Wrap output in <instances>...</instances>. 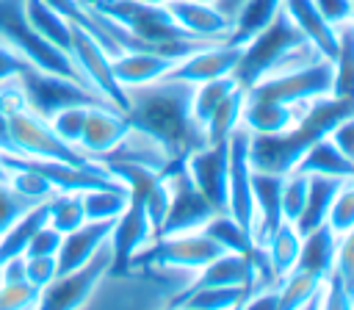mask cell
I'll return each mask as SVG.
<instances>
[{"mask_svg":"<svg viewBox=\"0 0 354 310\" xmlns=\"http://www.w3.org/2000/svg\"><path fill=\"white\" fill-rule=\"evenodd\" d=\"M299 310H321V291H318V293H315V296H313L307 304H301Z\"/></svg>","mask_w":354,"mask_h":310,"instance_id":"cell-52","label":"cell"},{"mask_svg":"<svg viewBox=\"0 0 354 310\" xmlns=\"http://www.w3.org/2000/svg\"><path fill=\"white\" fill-rule=\"evenodd\" d=\"M6 169H8V183H11V188L19 191L22 197L33 199V202H47V199L55 194V188H53L41 174H36V172H30V169H25V166H6Z\"/></svg>","mask_w":354,"mask_h":310,"instance_id":"cell-38","label":"cell"},{"mask_svg":"<svg viewBox=\"0 0 354 310\" xmlns=\"http://www.w3.org/2000/svg\"><path fill=\"white\" fill-rule=\"evenodd\" d=\"M249 138L246 127L232 130L227 138L230 166H227V213L254 232V202H252V163H249Z\"/></svg>","mask_w":354,"mask_h":310,"instance_id":"cell-13","label":"cell"},{"mask_svg":"<svg viewBox=\"0 0 354 310\" xmlns=\"http://www.w3.org/2000/svg\"><path fill=\"white\" fill-rule=\"evenodd\" d=\"M83 3H91V0H83Z\"/></svg>","mask_w":354,"mask_h":310,"instance_id":"cell-59","label":"cell"},{"mask_svg":"<svg viewBox=\"0 0 354 310\" xmlns=\"http://www.w3.org/2000/svg\"><path fill=\"white\" fill-rule=\"evenodd\" d=\"M282 11L290 17V22L301 30L307 44L326 61H335L337 55V28L329 25L313 0H282Z\"/></svg>","mask_w":354,"mask_h":310,"instance_id":"cell-19","label":"cell"},{"mask_svg":"<svg viewBox=\"0 0 354 310\" xmlns=\"http://www.w3.org/2000/svg\"><path fill=\"white\" fill-rule=\"evenodd\" d=\"M218 3H224V6H232V8H238V3H241V0H218Z\"/></svg>","mask_w":354,"mask_h":310,"instance_id":"cell-55","label":"cell"},{"mask_svg":"<svg viewBox=\"0 0 354 310\" xmlns=\"http://www.w3.org/2000/svg\"><path fill=\"white\" fill-rule=\"evenodd\" d=\"M332 97L354 100V28L346 22L337 28V55L332 61Z\"/></svg>","mask_w":354,"mask_h":310,"instance_id":"cell-32","label":"cell"},{"mask_svg":"<svg viewBox=\"0 0 354 310\" xmlns=\"http://www.w3.org/2000/svg\"><path fill=\"white\" fill-rule=\"evenodd\" d=\"M326 224L337 235H343L354 227V180H346L337 188V194L332 199V208H329V216H326Z\"/></svg>","mask_w":354,"mask_h":310,"instance_id":"cell-40","label":"cell"},{"mask_svg":"<svg viewBox=\"0 0 354 310\" xmlns=\"http://www.w3.org/2000/svg\"><path fill=\"white\" fill-rule=\"evenodd\" d=\"M196 3H218V0H196Z\"/></svg>","mask_w":354,"mask_h":310,"instance_id":"cell-56","label":"cell"},{"mask_svg":"<svg viewBox=\"0 0 354 310\" xmlns=\"http://www.w3.org/2000/svg\"><path fill=\"white\" fill-rule=\"evenodd\" d=\"M279 11H282V0H241L232 17V28L224 42L238 44V47L246 44L266 25H271Z\"/></svg>","mask_w":354,"mask_h":310,"instance_id":"cell-26","label":"cell"},{"mask_svg":"<svg viewBox=\"0 0 354 310\" xmlns=\"http://www.w3.org/2000/svg\"><path fill=\"white\" fill-rule=\"evenodd\" d=\"M282 180L285 174L252 169V202H254V244H263L282 219Z\"/></svg>","mask_w":354,"mask_h":310,"instance_id":"cell-18","label":"cell"},{"mask_svg":"<svg viewBox=\"0 0 354 310\" xmlns=\"http://www.w3.org/2000/svg\"><path fill=\"white\" fill-rule=\"evenodd\" d=\"M174 61L177 58H169L160 53L127 50V53H119L116 58H111V69H113V78L119 80L122 89H136V86L163 80L166 72L174 66Z\"/></svg>","mask_w":354,"mask_h":310,"instance_id":"cell-22","label":"cell"},{"mask_svg":"<svg viewBox=\"0 0 354 310\" xmlns=\"http://www.w3.org/2000/svg\"><path fill=\"white\" fill-rule=\"evenodd\" d=\"M41 288L28 280H6L0 282V310H36Z\"/></svg>","mask_w":354,"mask_h":310,"instance_id":"cell-39","label":"cell"},{"mask_svg":"<svg viewBox=\"0 0 354 310\" xmlns=\"http://www.w3.org/2000/svg\"><path fill=\"white\" fill-rule=\"evenodd\" d=\"M111 268V249L108 244L80 268L55 274L53 282H47L39 293L36 310H77L100 285V280Z\"/></svg>","mask_w":354,"mask_h":310,"instance_id":"cell-11","label":"cell"},{"mask_svg":"<svg viewBox=\"0 0 354 310\" xmlns=\"http://www.w3.org/2000/svg\"><path fill=\"white\" fill-rule=\"evenodd\" d=\"M130 197V194H127ZM158 238L155 224L144 208V199L130 197L124 210L113 219L111 235H108V249H111V268L108 274H127L136 257Z\"/></svg>","mask_w":354,"mask_h":310,"instance_id":"cell-9","label":"cell"},{"mask_svg":"<svg viewBox=\"0 0 354 310\" xmlns=\"http://www.w3.org/2000/svg\"><path fill=\"white\" fill-rule=\"evenodd\" d=\"M202 232L210 238V241H216L224 252H241V255H249L257 244H254V235L246 230V227H241L230 213H216L205 227H202Z\"/></svg>","mask_w":354,"mask_h":310,"instance_id":"cell-33","label":"cell"},{"mask_svg":"<svg viewBox=\"0 0 354 310\" xmlns=\"http://www.w3.org/2000/svg\"><path fill=\"white\" fill-rule=\"evenodd\" d=\"M307 183H310V177L301 174V172H288L285 180H282V219L290 221V224L299 219V213L304 208Z\"/></svg>","mask_w":354,"mask_h":310,"instance_id":"cell-41","label":"cell"},{"mask_svg":"<svg viewBox=\"0 0 354 310\" xmlns=\"http://www.w3.org/2000/svg\"><path fill=\"white\" fill-rule=\"evenodd\" d=\"M227 166H230L227 141L202 144L185 158V169L194 185L216 208V213H227Z\"/></svg>","mask_w":354,"mask_h":310,"instance_id":"cell-15","label":"cell"},{"mask_svg":"<svg viewBox=\"0 0 354 310\" xmlns=\"http://www.w3.org/2000/svg\"><path fill=\"white\" fill-rule=\"evenodd\" d=\"M332 274L343 282V288L354 299V227L337 238V252H335V268H332Z\"/></svg>","mask_w":354,"mask_h":310,"instance_id":"cell-44","label":"cell"},{"mask_svg":"<svg viewBox=\"0 0 354 310\" xmlns=\"http://www.w3.org/2000/svg\"><path fill=\"white\" fill-rule=\"evenodd\" d=\"M130 136H133V130L122 111H116L113 105H91L83 133H80V141H77V149L94 161L100 155L113 152Z\"/></svg>","mask_w":354,"mask_h":310,"instance_id":"cell-16","label":"cell"},{"mask_svg":"<svg viewBox=\"0 0 354 310\" xmlns=\"http://www.w3.org/2000/svg\"><path fill=\"white\" fill-rule=\"evenodd\" d=\"M191 91L194 86L177 80H155L147 86L127 89V111L133 136L155 144L169 161L188 158L205 144L202 127L191 116Z\"/></svg>","mask_w":354,"mask_h":310,"instance_id":"cell-1","label":"cell"},{"mask_svg":"<svg viewBox=\"0 0 354 310\" xmlns=\"http://www.w3.org/2000/svg\"><path fill=\"white\" fill-rule=\"evenodd\" d=\"M249 296L246 288H185L177 293L169 307H185V310H235Z\"/></svg>","mask_w":354,"mask_h":310,"instance_id":"cell-29","label":"cell"},{"mask_svg":"<svg viewBox=\"0 0 354 310\" xmlns=\"http://www.w3.org/2000/svg\"><path fill=\"white\" fill-rule=\"evenodd\" d=\"M127 199H130V197H127V188H124V185L83 191L86 221H113V219L124 210Z\"/></svg>","mask_w":354,"mask_h":310,"instance_id":"cell-36","label":"cell"},{"mask_svg":"<svg viewBox=\"0 0 354 310\" xmlns=\"http://www.w3.org/2000/svg\"><path fill=\"white\" fill-rule=\"evenodd\" d=\"M0 180H8V169L3 166V149H0Z\"/></svg>","mask_w":354,"mask_h":310,"instance_id":"cell-53","label":"cell"},{"mask_svg":"<svg viewBox=\"0 0 354 310\" xmlns=\"http://www.w3.org/2000/svg\"><path fill=\"white\" fill-rule=\"evenodd\" d=\"M224 249L216 241H210L202 230H194V232L158 235L136 260L155 263V266H163V268H194V271H199L202 266H207Z\"/></svg>","mask_w":354,"mask_h":310,"instance_id":"cell-12","label":"cell"},{"mask_svg":"<svg viewBox=\"0 0 354 310\" xmlns=\"http://www.w3.org/2000/svg\"><path fill=\"white\" fill-rule=\"evenodd\" d=\"M8 152L11 155H25V158H50V161H66L75 166H88L94 163L86 152L77 147L66 144L58 138L53 125L33 113L28 105L8 113Z\"/></svg>","mask_w":354,"mask_h":310,"instance_id":"cell-5","label":"cell"},{"mask_svg":"<svg viewBox=\"0 0 354 310\" xmlns=\"http://www.w3.org/2000/svg\"><path fill=\"white\" fill-rule=\"evenodd\" d=\"M243 102H246V91H243L241 86H235V89L218 102V108L210 113V119L205 122V127H202V133H205V144L227 141V138L232 136V130L241 127Z\"/></svg>","mask_w":354,"mask_h":310,"instance_id":"cell-30","label":"cell"},{"mask_svg":"<svg viewBox=\"0 0 354 310\" xmlns=\"http://www.w3.org/2000/svg\"><path fill=\"white\" fill-rule=\"evenodd\" d=\"M351 6H354V0H351Z\"/></svg>","mask_w":354,"mask_h":310,"instance_id":"cell-60","label":"cell"},{"mask_svg":"<svg viewBox=\"0 0 354 310\" xmlns=\"http://www.w3.org/2000/svg\"><path fill=\"white\" fill-rule=\"evenodd\" d=\"M22 266H25V280L36 288H44L47 282L55 280L58 274V260L55 255H36V257H22Z\"/></svg>","mask_w":354,"mask_h":310,"instance_id":"cell-45","label":"cell"},{"mask_svg":"<svg viewBox=\"0 0 354 310\" xmlns=\"http://www.w3.org/2000/svg\"><path fill=\"white\" fill-rule=\"evenodd\" d=\"M254 252V249H252ZM252 252H221L207 266L199 268V277L191 282V288H246L254 291V266Z\"/></svg>","mask_w":354,"mask_h":310,"instance_id":"cell-21","label":"cell"},{"mask_svg":"<svg viewBox=\"0 0 354 310\" xmlns=\"http://www.w3.org/2000/svg\"><path fill=\"white\" fill-rule=\"evenodd\" d=\"M324 280L310 274V271H288L279 282H277V296H279V310H299L301 304H307L318 291H321Z\"/></svg>","mask_w":354,"mask_h":310,"instance_id":"cell-35","label":"cell"},{"mask_svg":"<svg viewBox=\"0 0 354 310\" xmlns=\"http://www.w3.org/2000/svg\"><path fill=\"white\" fill-rule=\"evenodd\" d=\"M348 25H351V28H354V14H351V19H348Z\"/></svg>","mask_w":354,"mask_h":310,"instance_id":"cell-57","label":"cell"},{"mask_svg":"<svg viewBox=\"0 0 354 310\" xmlns=\"http://www.w3.org/2000/svg\"><path fill=\"white\" fill-rule=\"evenodd\" d=\"M28 66H33L30 61H25L14 47H6V44H0V83H6V80H11V78H17L19 72H25Z\"/></svg>","mask_w":354,"mask_h":310,"instance_id":"cell-50","label":"cell"},{"mask_svg":"<svg viewBox=\"0 0 354 310\" xmlns=\"http://www.w3.org/2000/svg\"><path fill=\"white\" fill-rule=\"evenodd\" d=\"M299 244H301V235L296 232V227L290 221H282L260 246L266 249L268 260H271V268L277 274V280H282L288 271H293L296 266V257H299Z\"/></svg>","mask_w":354,"mask_h":310,"instance_id":"cell-31","label":"cell"},{"mask_svg":"<svg viewBox=\"0 0 354 310\" xmlns=\"http://www.w3.org/2000/svg\"><path fill=\"white\" fill-rule=\"evenodd\" d=\"M321 310H354V299L335 274H329L321 285Z\"/></svg>","mask_w":354,"mask_h":310,"instance_id":"cell-46","label":"cell"},{"mask_svg":"<svg viewBox=\"0 0 354 310\" xmlns=\"http://www.w3.org/2000/svg\"><path fill=\"white\" fill-rule=\"evenodd\" d=\"M235 86H238V83H235L232 75L194 86V91H191V116H194V122H196L199 127H205V122L210 119V113L218 108V102H221Z\"/></svg>","mask_w":354,"mask_h":310,"instance_id":"cell-37","label":"cell"},{"mask_svg":"<svg viewBox=\"0 0 354 310\" xmlns=\"http://www.w3.org/2000/svg\"><path fill=\"white\" fill-rule=\"evenodd\" d=\"M22 11L28 25L44 36L50 44L61 47L64 53H69V42H72V22L64 19L58 11H53L44 0H22Z\"/></svg>","mask_w":354,"mask_h":310,"instance_id":"cell-28","label":"cell"},{"mask_svg":"<svg viewBox=\"0 0 354 310\" xmlns=\"http://www.w3.org/2000/svg\"><path fill=\"white\" fill-rule=\"evenodd\" d=\"M293 122H296V108L293 105H282V102H274V100L246 94L243 113H241V127H246L252 136L282 133Z\"/></svg>","mask_w":354,"mask_h":310,"instance_id":"cell-24","label":"cell"},{"mask_svg":"<svg viewBox=\"0 0 354 310\" xmlns=\"http://www.w3.org/2000/svg\"><path fill=\"white\" fill-rule=\"evenodd\" d=\"M160 172H163L166 185H169V205H166L163 221L158 227V235L202 230L216 216V208L194 185V180H191V174L185 169V158L169 161Z\"/></svg>","mask_w":354,"mask_h":310,"instance_id":"cell-7","label":"cell"},{"mask_svg":"<svg viewBox=\"0 0 354 310\" xmlns=\"http://www.w3.org/2000/svg\"><path fill=\"white\" fill-rule=\"evenodd\" d=\"M88 6L97 8L100 14L111 17L113 22H119L149 53H160V55L180 61L188 53L210 44V42L188 36L174 22V17L169 14L166 6H152V3H138V0H91Z\"/></svg>","mask_w":354,"mask_h":310,"instance_id":"cell-2","label":"cell"},{"mask_svg":"<svg viewBox=\"0 0 354 310\" xmlns=\"http://www.w3.org/2000/svg\"><path fill=\"white\" fill-rule=\"evenodd\" d=\"M166 310H185V307H166Z\"/></svg>","mask_w":354,"mask_h":310,"instance_id":"cell-58","label":"cell"},{"mask_svg":"<svg viewBox=\"0 0 354 310\" xmlns=\"http://www.w3.org/2000/svg\"><path fill=\"white\" fill-rule=\"evenodd\" d=\"M61 238H64V235H61L55 227L44 224V227H39V230L33 232V238L28 241V246H25V255H22V257H36V255H58Z\"/></svg>","mask_w":354,"mask_h":310,"instance_id":"cell-47","label":"cell"},{"mask_svg":"<svg viewBox=\"0 0 354 310\" xmlns=\"http://www.w3.org/2000/svg\"><path fill=\"white\" fill-rule=\"evenodd\" d=\"M83 221H86V210L80 191H55L47 199V224L55 227L61 235L77 230Z\"/></svg>","mask_w":354,"mask_h":310,"instance_id":"cell-34","label":"cell"},{"mask_svg":"<svg viewBox=\"0 0 354 310\" xmlns=\"http://www.w3.org/2000/svg\"><path fill=\"white\" fill-rule=\"evenodd\" d=\"M169 8V14L174 17V22L194 39L202 42H224L230 28H232V17L224 14L216 3H196V0H169L163 3Z\"/></svg>","mask_w":354,"mask_h":310,"instance_id":"cell-17","label":"cell"},{"mask_svg":"<svg viewBox=\"0 0 354 310\" xmlns=\"http://www.w3.org/2000/svg\"><path fill=\"white\" fill-rule=\"evenodd\" d=\"M69 55L75 61V66L80 69V75L86 78V83L105 100L111 102L116 111H127L130 100H127V89L119 86V80L113 78L111 69V55L108 50L80 25H72V42H69Z\"/></svg>","mask_w":354,"mask_h":310,"instance_id":"cell-10","label":"cell"},{"mask_svg":"<svg viewBox=\"0 0 354 310\" xmlns=\"http://www.w3.org/2000/svg\"><path fill=\"white\" fill-rule=\"evenodd\" d=\"M138 3H152V6H163V3H169V0H138Z\"/></svg>","mask_w":354,"mask_h":310,"instance_id":"cell-54","label":"cell"},{"mask_svg":"<svg viewBox=\"0 0 354 310\" xmlns=\"http://www.w3.org/2000/svg\"><path fill=\"white\" fill-rule=\"evenodd\" d=\"M332 75H335L332 61L318 55L315 61H307L296 69H279V72L257 80L246 94L296 108V105L313 102L318 97H326L332 91Z\"/></svg>","mask_w":354,"mask_h":310,"instance_id":"cell-6","label":"cell"},{"mask_svg":"<svg viewBox=\"0 0 354 310\" xmlns=\"http://www.w3.org/2000/svg\"><path fill=\"white\" fill-rule=\"evenodd\" d=\"M326 136H329V141L354 163V113L346 116V119H340Z\"/></svg>","mask_w":354,"mask_h":310,"instance_id":"cell-49","label":"cell"},{"mask_svg":"<svg viewBox=\"0 0 354 310\" xmlns=\"http://www.w3.org/2000/svg\"><path fill=\"white\" fill-rule=\"evenodd\" d=\"M111 227H113V221H83L77 230L66 232L61 238V246H58V255H55L58 274L86 266L108 244Z\"/></svg>","mask_w":354,"mask_h":310,"instance_id":"cell-20","label":"cell"},{"mask_svg":"<svg viewBox=\"0 0 354 310\" xmlns=\"http://www.w3.org/2000/svg\"><path fill=\"white\" fill-rule=\"evenodd\" d=\"M0 36L8 42V47H14L36 69L53 72V75H64V78H72V80L88 86L86 78L80 75V69L75 66L72 55L64 53L61 47L50 44L44 36H39L28 25L25 11H22V0H0Z\"/></svg>","mask_w":354,"mask_h":310,"instance_id":"cell-4","label":"cell"},{"mask_svg":"<svg viewBox=\"0 0 354 310\" xmlns=\"http://www.w3.org/2000/svg\"><path fill=\"white\" fill-rule=\"evenodd\" d=\"M313 3H315V8L321 11V17H324L329 25H335V28L346 25V22L351 19V14H354L351 0H313Z\"/></svg>","mask_w":354,"mask_h":310,"instance_id":"cell-48","label":"cell"},{"mask_svg":"<svg viewBox=\"0 0 354 310\" xmlns=\"http://www.w3.org/2000/svg\"><path fill=\"white\" fill-rule=\"evenodd\" d=\"M337 232L329 227V224H321L315 230H310L307 235H301V244H299V257H296V266L299 271H310L321 280H326L335 268V252H337Z\"/></svg>","mask_w":354,"mask_h":310,"instance_id":"cell-23","label":"cell"},{"mask_svg":"<svg viewBox=\"0 0 354 310\" xmlns=\"http://www.w3.org/2000/svg\"><path fill=\"white\" fill-rule=\"evenodd\" d=\"M33 205H39V202H33V199L22 197L19 191H14L8 180H0V235H3L22 213H28Z\"/></svg>","mask_w":354,"mask_h":310,"instance_id":"cell-43","label":"cell"},{"mask_svg":"<svg viewBox=\"0 0 354 310\" xmlns=\"http://www.w3.org/2000/svg\"><path fill=\"white\" fill-rule=\"evenodd\" d=\"M241 58V47L230 44V42H210L194 53H188L185 58L174 61V66L166 72V80H177V83H188V86H199L216 78H227L235 72Z\"/></svg>","mask_w":354,"mask_h":310,"instance_id":"cell-14","label":"cell"},{"mask_svg":"<svg viewBox=\"0 0 354 310\" xmlns=\"http://www.w3.org/2000/svg\"><path fill=\"white\" fill-rule=\"evenodd\" d=\"M304 50H313V47L301 36V30L290 22V17L279 11L271 25H266L257 36L241 44V58H238L232 78L243 91H249L257 80L279 72L288 58L301 55Z\"/></svg>","mask_w":354,"mask_h":310,"instance_id":"cell-3","label":"cell"},{"mask_svg":"<svg viewBox=\"0 0 354 310\" xmlns=\"http://www.w3.org/2000/svg\"><path fill=\"white\" fill-rule=\"evenodd\" d=\"M238 310H279V296H277V285L274 288H260L252 291Z\"/></svg>","mask_w":354,"mask_h":310,"instance_id":"cell-51","label":"cell"},{"mask_svg":"<svg viewBox=\"0 0 354 310\" xmlns=\"http://www.w3.org/2000/svg\"><path fill=\"white\" fill-rule=\"evenodd\" d=\"M293 172L301 174H326V177H340V180H354V163L329 141V136L318 138L296 163Z\"/></svg>","mask_w":354,"mask_h":310,"instance_id":"cell-27","label":"cell"},{"mask_svg":"<svg viewBox=\"0 0 354 310\" xmlns=\"http://www.w3.org/2000/svg\"><path fill=\"white\" fill-rule=\"evenodd\" d=\"M88 108L91 105H69V108L58 111L55 116H50L47 122L53 125V130L58 133V138H64L66 144L77 147L80 133H83V125H86V116H88Z\"/></svg>","mask_w":354,"mask_h":310,"instance_id":"cell-42","label":"cell"},{"mask_svg":"<svg viewBox=\"0 0 354 310\" xmlns=\"http://www.w3.org/2000/svg\"><path fill=\"white\" fill-rule=\"evenodd\" d=\"M17 80L22 86L25 105L33 113H39L41 119H50L69 105H111L94 89H88L72 78H64V75L41 72L36 66H28L25 72H19Z\"/></svg>","mask_w":354,"mask_h":310,"instance_id":"cell-8","label":"cell"},{"mask_svg":"<svg viewBox=\"0 0 354 310\" xmlns=\"http://www.w3.org/2000/svg\"><path fill=\"white\" fill-rule=\"evenodd\" d=\"M307 177H310V183H307V199H304V208H301L299 219L293 221V227H296L299 235H307L310 230L326 224L332 199H335L337 188L346 183L340 177H326V174H307Z\"/></svg>","mask_w":354,"mask_h":310,"instance_id":"cell-25","label":"cell"}]
</instances>
